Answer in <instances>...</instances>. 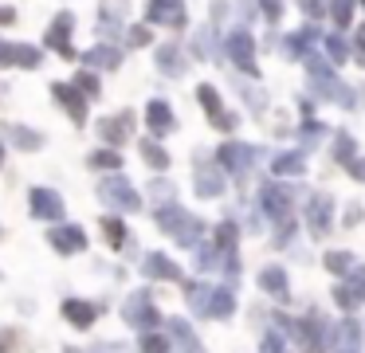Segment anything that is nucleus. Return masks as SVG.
I'll return each mask as SVG.
<instances>
[{
	"instance_id": "nucleus-24",
	"label": "nucleus",
	"mask_w": 365,
	"mask_h": 353,
	"mask_svg": "<svg viewBox=\"0 0 365 353\" xmlns=\"http://www.w3.org/2000/svg\"><path fill=\"white\" fill-rule=\"evenodd\" d=\"M302 169H307V161H302V153H283V157L275 161V173H279V177H283V173H287V177H299Z\"/></svg>"
},
{
	"instance_id": "nucleus-29",
	"label": "nucleus",
	"mask_w": 365,
	"mask_h": 353,
	"mask_svg": "<svg viewBox=\"0 0 365 353\" xmlns=\"http://www.w3.org/2000/svg\"><path fill=\"white\" fill-rule=\"evenodd\" d=\"M122 157L114 153V149H98V153H91V169H118Z\"/></svg>"
},
{
	"instance_id": "nucleus-10",
	"label": "nucleus",
	"mask_w": 365,
	"mask_h": 353,
	"mask_svg": "<svg viewBox=\"0 0 365 353\" xmlns=\"http://www.w3.org/2000/svg\"><path fill=\"white\" fill-rule=\"evenodd\" d=\"M232 310H236V295H232V287H208L205 318H228Z\"/></svg>"
},
{
	"instance_id": "nucleus-25",
	"label": "nucleus",
	"mask_w": 365,
	"mask_h": 353,
	"mask_svg": "<svg viewBox=\"0 0 365 353\" xmlns=\"http://www.w3.org/2000/svg\"><path fill=\"white\" fill-rule=\"evenodd\" d=\"M158 63H161V71H165V75H181V51H177L173 44L158 51Z\"/></svg>"
},
{
	"instance_id": "nucleus-41",
	"label": "nucleus",
	"mask_w": 365,
	"mask_h": 353,
	"mask_svg": "<svg viewBox=\"0 0 365 353\" xmlns=\"http://www.w3.org/2000/svg\"><path fill=\"white\" fill-rule=\"evenodd\" d=\"M361 47H365V28H361Z\"/></svg>"
},
{
	"instance_id": "nucleus-22",
	"label": "nucleus",
	"mask_w": 365,
	"mask_h": 353,
	"mask_svg": "<svg viewBox=\"0 0 365 353\" xmlns=\"http://www.w3.org/2000/svg\"><path fill=\"white\" fill-rule=\"evenodd\" d=\"M259 287L267 290V295H275V298H287V271L279 263L263 267V271H259Z\"/></svg>"
},
{
	"instance_id": "nucleus-28",
	"label": "nucleus",
	"mask_w": 365,
	"mask_h": 353,
	"mask_svg": "<svg viewBox=\"0 0 365 353\" xmlns=\"http://www.w3.org/2000/svg\"><path fill=\"white\" fill-rule=\"evenodd\" d=\"M118 59L122 55L114 47H91V55H87V63H98V67H118Z\"/></svg>"
},
{
	"instance_id": "nucleus-2",
	"label": "nucleus",
	"mask_w": 365,
	"mask_h": 353,
	"mask_svg": "<svg viewBox=\"0 0 365 353\" xmlns=\"http://www.w3.org/2000/svg\"><path fill=\"white\" fill-rule=\"evenodd\" d=\"M98 200L110 204V208H118V212H138V208H142V196H138V188L130 185L122 173L103 177V185H98Z\"/></svg>"
},
{
	"instance_id": "nucleus-4",
	"label": "nucleus",
	"mask_w": 365,
	"mask_h": 353,
	"mask_svg": "<svg viewBox=\"0 0 365 353\" xmlns=\"http://www.w3.org/2000/svg\"><path fill=\"white\" fill-rule=\"evenodd\" d=\"M307 224H310V235H318V240L334 227V200L326 193H318L314 200L307 204Z\"/></svg>"
},
{
	"instance_id": "nucleus-9",
	"label": "nucleus",
	"mask_w": 365,
	"mask_h": 353,
	"mask_svg": "<svg viewBox=\"0 0 365 353\" xmlns=\"http://www.w3.org/2000/svg\"><path fill=\"white\" fill-rule=\"evenodd\" d=\"M197 193L200 196H220L224 193V173H220V165H212V161H197Z\"/></svg>"
},
{
	"instance_id": "nucleus-30",
	"label": "nucleus",
	"mask_w": 365,
	"mask_h": 353,
	"mask_svg": "<svg viewBox=\"0 0 365 353\" xmlns=\"http://www.w3.org/2000/svg\"><path fill=\"white\" fill-rule=\"evenodd\" d=\"M103 232H106V240H110L114 247H122V243H126V227H122V220L106 216V220H103Z\"/></svg>"
},
{
	"instance_id": "nucleus-40",
	"label": "nucleus",
	"mask_w": 365,
	"mask_h": 353,
	"mask_svg": "<svg viewBox=\"0 0 365 353\" xmlns=\"http://www.w3.org/2000/svg\"><path fill=\"white\" fill-rule=\"evenodd\" d=\"M0 165H4V145H0Z\"/></svg>"
},
{
	"instance_id": "nucleus-18",
	"label": "nucleus",
	"mask_w": 365,
	"mask_h": 353,
	"mask_svg": "<svg viewBox=\"0 0 365 353\" xmlns=\"http://www.w3.org/2000/svg\"><path fill=\"white\" fill-rule=\"evenodd\" d=\"M71 24L75 20L63 12V16H56V24H51V31H48V44L56 47L59 55H71Z\"/></svg>"
},
{
	"instance_id": "nucleus-1",
	"label": "nucleus",
	"mask_w": 365,
	"mask_h": 353,
	"mask_svg": "<svg viewBox=\"0 0 365 353\" xmlns=\"http://www.w3.org/2000/svg\"><path fill=\"white\" fill-rule=\"evenodd\" d=\"M153 220H158L161 232L173 235L177 243H185V247H189V243H197V240H200V232H205V224H200L197 216H189L185 208H177V204H161Z\"/></svg>"
},
{
	"instance_id": "nucleus-31",
	"label": "nucleus",
	"mask_w": 365,
	"mask_h": 353,
	"mask_svg": "<svg viewBox=\"0 0 365 353\" xmlns=\"http://www.w3.org/2000/svg\"><path fill=\"white\" fill-rule=\"evenodd\" d=\"M142 353H169V342L161 334H153V329H145L142 334Z\"/></svg>"
},
{
	"instance_id": "nucleus-21",
	"label": "nucleus",
	"mask_w": 365,
	"mask_h": 353,
	"mask_svg": "<svg viewBox=\"0 0 365 353\" xmlns=\"http://www.w3.org/2000/svg\"><path fill=\"white\" fill-rule=\"evenodd\" d=\"M169 334L177 337V349H181V353H205V349H200V337L189 329V322H185V318L169 322Z\"/></svg>"
},
{
	"instance_id": "nucleus-15",
	"label": "nucleus",
	"mask_w": 365,
	"mask_h": 353,
	"mask_svg": "<svg viewBox=\"0 0 365 353\" xmlns=\"http://www.w3.org/2000/svg\"><path fill=\"white\" fill-rule=\"evenodd\" d=\"M200 102H205V110H208V122L216 126V130H232V126H236V118L232 114H224V106H220V98H216V91L212 86H200Z\"/></svg>"
},
{
	"instance_id": "nucleus-5",
	"label": "nucleus",
	"mask_w": 365,
	"mask_h": 353,
	"mask_svg": "<svg viewBox=\"0 0 365 353\" xmlns=\"http://www.w3.org/2000/svg\"><path fill=\"white\" fill-rule=\"evenodd\" d=\"M28 208H32L36 220H63V200L51 188H32L28 193Z\"/></svg>"
},
{
	"instance_id": "nucleus-19",
	"label": "nucleus",
	"mask_w": 365,
	"mask_h": 353,
	"mask_svg": "<svg viewBox=\"0 0 365 353\" xmlns=\"http://www.w3.org/2000/svg\"><path fill=\"white\" fill-rule=\"evenodd\" d=\"M150 20H158V24H173V28H181V24H185L181 0H153V4H150Z\"/></svg>"
},
{
	"instance_id": "nucleus-7",
	"label": "nucleus",
	"mask_w": 365,
	"mask_h": 353,
	"mask_svg": "<svg viewBox=\"0 0 365 353\" xmlns=\"http://www.w3.org/2000/svg\"><path fill=\"white\" fill-rule=\"evenodd\" d=\"M259 200H263V208L271 212V220H279L283 240H287V235H291V204H287V196H279V185H263Z\"/></svg>"
},
{
	"instance_id": "nucleus-14",
	"label": "nucleus",
	"mask_w": 365,
	"mask_h": 353,
	"mask_svg": "<svg viewBox=\"0 0 365 353\" xmlns=\"http://www.w3.org/2000/svg\"><path fill=\"white\" fill-rule=\"evenodd\" d=\"M228 51H232V59H236L240 71H255V51H252V36H247V31H232Z\"/></svg>"
},
{
	"instance_id": "nucleus-42",
	"label": "nucleus",
	"mask_w": 365,
	"mask_h": 353,
	"mask_svg": "<svg viewBox=\"0 0 365 353\" xmlns=\"http://www.w3.org/2000/svg\"><path fill=\"white\" fill-rule=\"evenodd\" d=\"M361 4H365V0H361Z\"/></svg>"
},
{
	"instance_id": "nucleus-3",
	"label": "nucleus",
	"mask_w": 365,
	"mask_h": 353,
	"mask_svg": "<svg viewBox=\"0 0 365 353\" xmlns=\"http://www.w3.org/2000/svg\"><path fill=\"white\" fill-rule=\"evenodd\" d=\"M122 318H126L134 329H142V334L158 326V306H153L150 290H134V295L126 298V306H122Z\"/></svg>"
},
{
	"instance_id": "nucleus-32",
	"label": "nucleus",
	"mask_w": 365,
	"mask_h": 353,
	"mask_svg": "<svg viewBox=\"0 0 365 353\" xmlns=\"http://www.w3.org/2000/svg\"><path fill=\"white\" fill-rule=\"evenodd\" d=\"M326 267H330L334 275H346L349 267H354V259H349V255H341V251H330V255H326Z\"/></svg>"
},
{
	"instance_id": "nucleus-27",
	"label": "nucleus",
	"mask_w": 365,
	"mask_h": 353,
	"mask_svg": "<svg viewBox=\"0 0 365 353\" xmlns=\"http://www.w3.org/2000/svg\"><path fill=\"white\" fill-rule=\"evenodd\" d=\"M9 138L16 141L20 149H40V145H43L40 133H28V130H20V126H9Z\"/></svg>"
},
{
	"instance_id": "nucleus-39",
	"label": "nucleus",
	"mask_w": 365,
	"mask_h": 353,
	"mask_svg": "<svg viewBox=\"0 0 365 353\" xmlns=\"http://www.w3.org/2000/svg\"><path fill=\"white\" fill-rule=\"evenodd\" d=\"M263 12H267V20H279V0H263Z\"/></svg>"
},
{
	"instance_id": "nucleus-13",
	"label": "nucleus",
	"mask_w": 365,
	"mask_h": 353,
	"mask_svg": "<svg viewBox=\"0 0 365 353\" xmlns=\"http://www.w3.org/2000/svg\"><path fill=\"white\" fill-rule=\"evenodd\" d=\"M63 318L71 322V326L87 329V326H95L98 306H95V302H83V298H67V302H63Z\"/></svg>"
},
{
	"instance_id": "nucleus-37",
	"label": "nucleus",
	"mask_w": 365,
	"mask_h": 353,
	"mask_svg": "<svg viewBox=\"0 0 365 353\" xmlns=\"http://www.w3.org/2000/svg\"><path fill=\"white\" fill-rule=\"evenodd\" d=\"M330 55H334V59H346V39L334 36V39H330Z\"/></svg>"
},
{
	"instance_id": "nucleus-26",
	"label": "nucleus",
	"mask_w": 365,
	"mask_h": 353,
	"mask_svg": "<svg viewBox=\"0 0 365 353\" xmlns=\"http://www.w3.org/2000/svg\"><path fill=\"white\" fill-rule=\"evenodd\" d=\"M142 157H145V165H153V169H165L169 165V153L158 145V141H142Z\"/></svg>"
},
{
	"instance_id": "nucleus-6",
	"label": "nucleus",
	"mask_w": 365,
	"mask_h": 353,
	"mask_svg": "<svg viewBox=\"0 0 365 353\" xmlns=\"http://www.w3.org/2000/svg\"><path fill=\"white\" fill-rule=\"evenodd\" d=\"M48 243H51L56 251H63V255H79V251H87V235H83V227H75V224L51 227V232H48Z\"/></svg>"
},
{
	"instance_id": "nucleus-17",
	"label": "nucleus",
	"mask_w": 365,
	"mask_h": 353,
	"mask_svg": "<svg viewBox=\"0 0 365 353\" xmlns=\"http://www.w3.org/2000/svg\"><path fill=\"white\" fill-rule=\"evenodd\" d=\"M51 91H56V102H59V106H67V114H71L75 122H79V126L87 122V106H83V98L75 94V86H63V83H56Z\"/></svg>"
},
{
	"instance_id": "nucleus-35",
	"label": "nucleus",
	"mask_w": 365,
	"mask_h": 353,
	"mask_svg": "<svg viewBox=\"0 0 365 353\" xmlns=\"http://www.w3.org/2000/svg\"><path fill=\"white\" fill-rule=\"evenodd\" d=\"M263 353H287L283 342H279V334H267V337H263Z\"/></svg>"
},
{
	"instance_id": "nucleus-23",
	"label": "nucleus",
	"mask_w": 365,
	"mask_h": 353,
	"mask_svg": "<svg viewBox=\"0 0 365 353\" xmlns=\"http://www.w3.org/2000/svg\"><path fill=\"white\" fill-rule=\"evenodd\" d=\"M145 122H150V130L158 133V138L173 130V114H169L165 102H150V106H145Z\"/></svg>"
},
{
	"instance_id": "nucleus-33",
	"label": "nucleus",
	"mask_w": 365,
	"mask_h": 353,
	"mask_svg": "<svg viewBox=\"0 0 365 353\" xmlns=\"http://www.w3.org/2000/svg\"><path fill=\"white\" fill-rule=\"evenodd\" d=\"M349 16H354V0H334V20L349 24Z\"/></svg>"
},
{
	"instance_id": "nucleus-16",
	"label": "nucleus",
	"mask_w": 365,
	"mask_h": 353,
	"mask_svg": "<svg viewBox=\"0 0 365 353\" xmlns=\"http://www.w3.org/2000/svg\"><path fill=\"white\" fill-rule=\"evenodd\" d=\"M130 126H134L130 114H114V118H106V122H98V133H103L110 145H122V141L130 138Z\"/></svg>"
},
{
	"instance_id": "nucleus-38",
	"label": "nucleus",
	"mask_w": 365,
	"mask_h": 353,
	"mask_svg": "<svg viewBox=\"0 0 365 353\" xmlns=\"http://www.w3.org/2000/svg\"><path fill=\"white\" fill-rule=\"evenodd\" d=\"M346 169H349V173H354V177H357V180H365V161H357V157H354V161H349V165H346Z\"/></svg>"
},
{
	"instance_id": "nucleus-36",
	"label": "nucleus",
	"mask_w": 365,
	"mask_h": 353,
	"mask_svg": "<svg viewBox=\"0 0 365 353\" xmlns=\"http://www.w3.org/2000/svg\"><path fill=\"white\" fill-rule=\"evenodd\" d=\"M12 342H16V334L12 329H0V353H12Z\"/></svg>"
},
{
	"instance_id": "nucleus-11",
	"label": "nucleus",
	"mask_w": 365,
	"mask_h": 353,
	"mask_svg": "<svg viewBox=\"0 0 365 353\" xmlns=\"http://www.w3.org/2000/svg\"><path fill=\"white\" fill-rule=\"evenodd\" d=\"M216 157H220L216 165H224V169H232V173H247V165L255 161V149H252V145H236V141H232V145H224Z\"/></svg>"
},
{
	"instance_id": "nucleus-20",
	"label": "nucleus",
	"mask_w": 365,
	"mask_h": 353,
	"mask_svg": "<svg viewBox=\"0 0 365 353\" xmlns=\"http://www.w3.org/2000/svg\"><path fill=\"white\" fill-rule=\"evenodd\" d=\"M334 345H338L334 353H361V329H357L354 318H346V322L338 326V337H334Z\"/></svg>"
},
{
	"instance_id": "nucleus-34",
	"label": "nucleus",
	"mask_w": 365,
	"mask_h": 353,
	"mask_svg": "<svg viewBox=\"0 0 365 353\" xmlns=\"http://www.w3.org/2000/svg\"><path fill=\"white\" fill-rule=\"evenodd\" d=\"M75 83H79V91H87V98H91V94H98V78H95V75H87V71H83V75L75 78Z\"/></svg>"
},
{
	"instance_id": "nucleus-8",
	"label": "nucleus",
	"mask_w": 365,
	"mask_h": 353,
	"mask_svg": "<svg viewBox=\"0 0 365 353\" xmlns=\"http://www.w3.org/2000/svg\"><path fill=\"white\" fill-rule=\"evenodd\" d=\"M0 67H40V51L28 44H0Z\"/></svg>"
},
{
	"instance_id": "nucleus-12",
	"label": "nucleus",
	"mask_w": 365,
	"mask_h": 353,
	"mask_svg": "<svg viewBox=\"0 0 365 353\" xmlns=\"http://www.w3.org/2000/svg\"><path fill=\"white\" fill-rule=\"evenodd\" d=\"M142 271H145V279H169V282H181L185 279L181 267H177L169 255H145Z\"/></svg>"
}]
</instances>
